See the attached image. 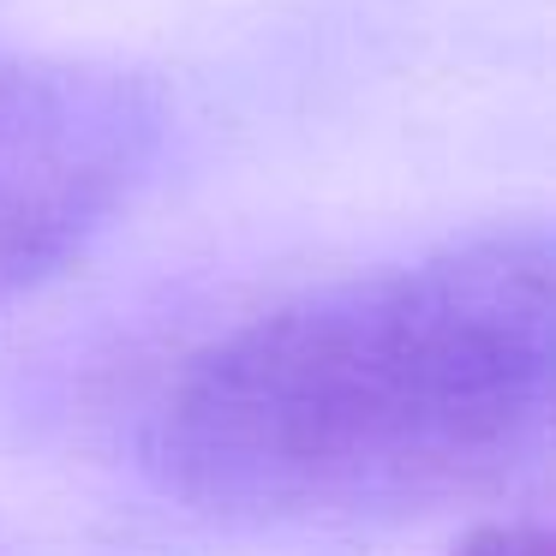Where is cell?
<instances>
[{
  "label": "cell",
  "mask_w": 556,
  "mask_h": 556,
  "mask_svg": "<svg viewBox=\"0 0 556 556\" xmlns=\"http://www.w3.org/2000/svg\"><path fill=\"white\" fill-rule=\"evenodd\" d=\"M556 252L508 222L329 281L186 353L138 425L150 484L222 520L467 496L544 443Z\"/></svg>",
  "instance_id": "1"
},
{
  "label": "cell",
  "mask_w": 556,
  "mask_h": 556,
  "mask_svg": "<svg viewBox=\"0 0 556 556\" xmlns=\"http://www.w3.org/2000/svg\"><path fill=\"white\" fill-rule=\"evenodd\" d=\"M168 138L156 78L97 54H0V305L85 257Z\"/></svg>",
  "instance_id": "2"
},
{
  "label": "cell",
  "mask_w": 556,
  "mask_h": 556,
  "mask_svg": "<svg viewBox=\"0 0 556 556\" xmlns=\"http://www.w3.org/2000/svg\"><path fill=\"white\" fill-rule=\"evenodd\" d=\"M455 556H551V532L539 520H496V527H479L467 544H455Z\"/></svg>",
  "instance_id": "3"
}]
</instances>
